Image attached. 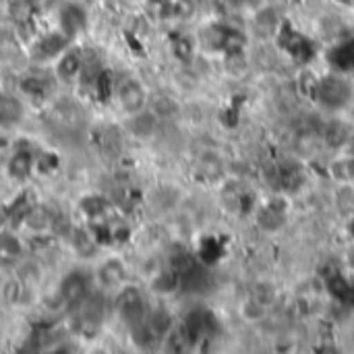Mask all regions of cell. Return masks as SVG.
Listing matches in <instances>:
<instances>
[{
	"label": "cell",
	"mask_w": 354,
	"mask_h": 354,
	"mask_svg": "<svg viewBox=\"0 0 354 354\" xmlns=\"http://www.w3.org/2000/svg\"><path fill=\"white\" fill-rule=\"evenodd\" d=\"M251 295H253L255 299H259L261 303H266L268 307H272V305L276 303V299H278L276 286H274L272 282H268V280H261V282L253 284Z\"/></svg>",
	"instance_id": "cell-19"
},
{
	"label": "cell",
	"mask_w": 354,
	"mask_h": 354,
	"mask_svg": "<svg viewBox=\"0 0 354 354\" xmlns=\"http://www.w3.org/2000/svg\"><path fill=\"white\" fill-rule=\"evenodd\" d=\"M106 207H108V203L102 197H87L83 201V209L89 218H100L106 212Z\"/></svg>",
	"instance_id": "cell-22"
},
{
	"label": "cell",
	"mask_w": 354,
	"mask_h": 354,
	"mask_svg": "<svg viewBox=\"0 0 354 354\" xmlns=\"http://www.w3.org/2000/svg\"><path fill=\"white\" fill-rule=\"evenodd\" d=\"M353 133L354 129L346 122V120H342V118H332V120H328V122L322 127L319 139H322V143H324L326 149H330V151H342V149L348 147Z\"/></svg>",
	"instance_id": "cell-6"
},
{
	"label": "cell",
	"mask_w": 354,
	"mask_h": 354,
	"mask_svg": "<svg viewBox=\"0 0 354 354\" xmlns=\"http://www.w3.org/2000/svg\"><path fill=\"white\" fill-rule=\"evenodd\" d=\"M21 255V243L10 232H0V261L10 263Z\"/></svg>",
	"instance_id": "cell-17"
},
{
	"label": "cell",
	"mask_w": 354,
	"mask_h": 354,
	"mask_svg": "<svg viewBox=\"0 0 354 354\" xmlns=\"http://www.w3.org/2000/svg\"><path fill=\"white\" fill-rule=\"evenodd\" d=\"M145 324L149 326V330L156 334L158 340H164V338L168 336V332L174 328L172 315H170L166 309H156V311H151V313L145 317Z\"/></svg>",
	"instance_id": "cell-16"
},
{
	"label": "cell",
	"mask_w": 354,
	"mask_h": 354,
	"mask_svg": "<svg viewBox=\"0 0 354 354\" xmlns=\"http://www.w3.org/2000/svg\"><path fill=\"white\" fill-rule=\"evenodd\" d=\"M199 168H201L203 176L209 178V180H218V178L224 174V162H222L220 156L214 153V151H207L205 156H201Z\"/></svg>",
	"instance_id": "cell-18"
},
{
	"label": "cell",
	"mask_w": 354,
	"mask_h": 354,
	"mask_svg": "<svg viewBox=\"0 0 354 354\" xmlns=\"http://www.w3.org/2000/svg\"><path fill=\"white\" fill-rule=\"evenodd\" d=\"M10 12L17 23H27L33 17V2L31 0H15Z\"/></svg>",
	"instance_id": "cell-20"
},
{
	"label": "cell",
	"mask_w": 354,
	"mask_h": 354,
	"mask_svg": "<svg viewBox=\"0 0 354 354\" xmlns=\"http://www.w3.org/2000/svg\"><path fill=\"white\" fill-rule=\"evenodd\" d=\"M268 311H270V307H268L266 303H261L259 299H255L253 295H247V297L239 303V317H241L245 324H251V326L266 322Z\"/></svg>",
	"instance_id": "cell-13"
},
{
	"label": "cell",
	"mask_w": 354,
	"mask_h": 354,
	"mask_svg": "<svg viewBox=\"0 0 354 354\" xmlns=\"http://www.w3.org/2000/svg\"><path fill=\"white\" fill-rule=\"evenodd\" d=\"M33 172V156L27 149H17L8 160V174L17 180L29 178Z\"/></svg>",
	"instance_id": "cell-15"
},
{
	"label": "cell",
	"mask_w": 354,
	"mask_h": 354,
	"mask_svg": "<svg viewBox=\"0 0 354 354\" xmlns=\"http://www.w3.org/2000/svg\"><path fill=\"white\" fill-rule=\"evenodd\" d=\"M253 29L261 37H272L282 29V19L274 6H261L253 17Z\"/></svg>",
	"instance_id": "cell-10"
},
{
	"label": "cell",
	"mask_w": 354,
	"mask_h": 354,
	"mask_svg": "<svg viewBox=\"0 0 354 354\" xmlns=\"http://www.w3.org/2000/svg\"><path fill=\"white\" fill-rule=\"evenodd\" d=\"M255 224L261 232H268V234H276L280 230L286 228L288 224V216L286 214H278L266 205H261V209L255 212Z\"/></svg>",
	"instance_id": "cell-14"
},
{
	"label": "cell",
	"mask_w": 354,
	"mask_h": 354,
	"mask_svg": "<svg viewBox=\"0 0 354 354\" xmlns=\"http://www.w3.org/2000/svg\"><path fill=\"white\" fill-rule=\"evenodd\" d=\"M127 268L120 259H108L97 268V280L106 288H118L124 284Z\"/></svg>",
	"instance_id": "cell-11"
},
{
	"label": "cell",
	"mask_w": 354,
	"mask_h": 354,
	"mask_svg": "<svg viewBox=\"0 0 354 354\" xmlns=\"http://www.w3.org/2000/svg\"><path fill=\"white\" fill-rule=\"evenodd\" d=\"M87 21H89V17L81 2L71 0L58 8V29L71 39H75L77 35H81L87 29Z\"/></svg>",
	"instance_id": "cell-5"
},
{
	"label": "cell",
	"mask_w": 354,
	"mask_h": 354,
	"mask_svg": "<svg viewBox=\"0 0 354 354\" xmlns=\"http://www.w3.org/2000/svg\"><path fill=\"white\" fill-rule=\"evenodd\" d=\"M346 149H348V153H353L354 156V133H353V137H351V143H348V147H346Z\"/></svg>",
	"instance_id": "cell-23"
},
{
	"label": "cell",
	"mask_w": 354,
	"mask_h": 354,
	"mask_svg": "<svg viewBox=\"0 0 354 354\" xmlns=\"http://www.w3.org/2000/svg\"><path fill=\"white\" fill-rule=\"evenodd\" d=\"M83 54L77 50V48H66L56 60H54V73L60 81L64 83H71V81H77L83 73Z\"/></svg>",
	"instance_id": "cell-8"
},
{
	"label": "cell",
	"mask_w": 354,
	"mask_h": 354,
	"mask_svg": "<svg viewBox=\"0 0 354 354\" xmlns=\"http://www.w3.org/2000/svg\"><path fill=\"white\" fill-rule=\"evenodd\" d=\"M114 93H116L118 106H120L122 112L129 114V116H133V114H137V112H143V110L147 108V100H149V97H147V91H145V87H143V83L137 81V79H133V77L122 79V81L116 85Z\"/></svg>",
	"instance_id": "cell-4"
},
{
	"label": "cell",
	"mask_w": 354,
	"mask_h": 354,
	"mask_svg": "<svg viewBox=\"0 0 354 354\" xmlns=\"http://www.w3.org/2000/svg\"><path fill=\"white\" fill-rule=\"evenodd\" d=\"M91 295L89 278L83 272H68L58 286V299L66 311H77Z\"/></svg>",
	"instance_id": "cell-3"
},
{
	"label": "cell",
	"mask_w": 354,
	"mask_h": 354,
	"mask_svg": "<svg viewBox=\"0 0 354 354\" xmlns=\"http://www.w3.org/2000/svg\"><path fill=\"white\" fill-rule=\"evenodd\" d=\"M25 118L23 102L8 91L0 89V129H12Z\"/></svg>",
	"instance_id": "cell-9"
},
{
	"label": "cell",
	"mask_w": 354,
	"mask_h": 354,
	"mask_svg": "<svg viewBox=\"0 0 354 354\" xmlns=\"http://www.w3.org/2000/svg\"><path fill=\"white\" fill-rule=\"evenodd\" d=\"M114 311L131 328L141 324L147 317L143 292L137 286H122L118 295L114 297Z\"/></svg>",
	"instance_id": "cell-2"
},
{
	"label": "cell",
	"mask_w": 354,
	"mask_h": 354,
	"mask_svg": "<svg viewBox=\"0 0 354 354\" xmlns=\"http://www.w3.org/2000/svg\"><path fill=\"white\" fill-rule=\"evenodd\" d=\"M315 97L328 110H342L353 97V83L342 75H326L315 83Z\"/></svg>",
	"instance_id": "cell-1"
},
{
	"label": "cell",
	"mask_w": 354,
	"mask_h": 354,
	"mask_svg": "<svg viewBox=\"0 0 354 354\" xmlns=\"http://www.w3.org/2000/svg\"><path fill=\"white\" fill-rule=\"evenodd\" d=\"M263 205L274 209V212H278V214H286V216H290V209H292V203H290L288 195H274Z\"/></svg>",
	"instance_id": "cell-21"
},
{
	"label": "cell",
	"mask_w": 354,
	"mask_h": 354,
	"mask_svg": "<svg viewBox=\"0 0 354 354\" xmlns=\"http://www.w3.org/2000/svg\"><path fill=\"white\" fill-rule=\"evenodd\" d=\"M71 46V37H66L60 29L44 33L33 44V56L37 60H56Z\"/></svg>",
	"instance_id": "cell-7"
},
{
	"label": "cell",
	"mask_w": 354,
	"mask_h": 354,
	"mask_svg": "<svg viewBox=\"0 0 354 354\" xmlns=\"http://www.w3.org/2000/svg\"><path fill=\"white\" fill-rule=\"evenodd\" d=\"M328 174L334 183L342 185V187H348L354 185V156L353 153H342L338 158L332 160L330 168H328Z\"/></svg>",
	"instance_id": "cell-12"
}]
</instances>
